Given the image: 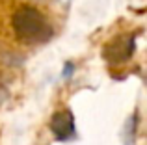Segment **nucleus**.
<instances>
[{"label":"nucleus","instance_id":"nucleus-4","mask_svg":"<svg viewBox=\"0 0 147 145\" xmlns=\"http://www.w3.org/2000/svg\"><path fill=\"white\" fill-rule=\"evenodd\" d=\"M73 72H75V65H73V63H65V69H63V78L71 76Z\"/></svg>","mask_w":147,"mask_h":145},{"label":"nucleus","instance_id":"nucleus-1","mask_svg":"<svg viewBox=\"0 0 147 145\" xmlns=\"http://www.w3.org/2000/svg\"><path fill=\"white\" fill-rule=\"evenodd\" d=\"M11 26L19 41L28 45H41L52 39L54 28L49 19L34 6H21L11 17Z\"/></svg>","mask_w":147,"mask_h":145},{"label":"nucleus","instance_id":"nucleus-3","mask_svg":"<svg viewBox=\"0 0 147 145\" xmlns=\"http://www.w3.org/2000/svg\"><path fill=\"white\" fill-rule=\"evenodd\" d=\"M134 52V37L132 36H123L112 41L106 48H104V56L112 62H123V60L130 58Z\"/></svg>","mask_w":147,"mask_h":145},{"label":"nucleus","instance_id":"nucleus-2","mask_svg":"<svg viewBox=\"0 0 147 145\" xmlns=\"http://www.w3.org/2000/svg\"><path fill=\"white\" fill-rule=\"evenodd\" d=\"M50 132L58 142H69L75 136V117L69 110H60L50 119Z\"/></svg>","mask_w":147,"mask_h":145}]
</instances>
